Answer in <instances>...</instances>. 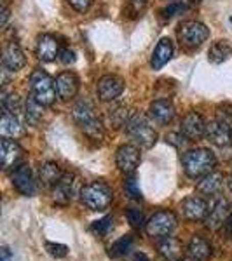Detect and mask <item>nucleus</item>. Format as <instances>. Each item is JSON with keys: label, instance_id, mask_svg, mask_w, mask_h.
I'll list each match as a JSON object with an SVG mask.
<instances>
[{"label": "nucleus", "instance_id": "obj_1", "mask_svg": "<svg viewBox=\"0 0 232 261\" xmlns=\"http://www.w3.org/2000/svg\"><path fill=\"white\" fill-rule=\"evenodd\" d=\"M215 164H217V161H215L213 151L208 148L189 150L183 155V171L192 179L202 178V176L213 172Z\"/></svg>", "mask_w": 232, "mask_h": 261}, {"label": "nucleus", "instance_id": "obj_2", "mask_svg": "<svg viewBox=\"0 0 232 261\" xmlns=\"http://www.w3.org/2000/svg\"><path fill=\"white\" fill-rule=\"evenodd\" d=\"M74 119L79 124V127L84 130L86 136H89L91 140L100 141L103 140L105 136V130H103V124L96 115L95 108L89 101L81 99L77 105L74 107Z\"/></svg>", "mask_w": 232, "mask_h": 261}, {"label": "nucleus", "instance_id": "obj_3", "mask_svg": "<svg viewBox=\"0 0 232 261\" xmlns=\"http://www.w3.org/2000/svg\"><path fill=\"white\" fill-rule=\"evenodd\" d=\"M30 91L32 96L44 107H51L56 101L58 91H56V82L51 79L48 71L35 68L30 75Z\"/></svg>", "mask_w": 232, "mask_h": 261}, {"label": "nucleus", "instance_id": "obj_4", "mask_svg": "<svg viewBox=\"0 0 232 261\" xmlns=\"http://www.w3.org/2000/svg\"><path fill=\"white\" fill-rule=\"evenodd\" d=\"M126 130L143 148H152L157 141V133L143 113H133L126 124Z\"/></svg>", "mask_w": 232, "mask_h": 261}, {"label": "nucleus", "instance_id": "obj_5", "mask_svg": "<svg viewBox=\"0 0 232 261\" xmlns=\"http://www.w3.org/2000/svg\"><path fill=\"white\" fill-rule=\"evenodd\" d=\"M81 199L92 211H105L112 204V190L103 181H95L82 188Z\"/></svg>", "mask_w": 232, "mask_h": 261}, {"label": "nucleus", "instance_id": "obj_6", "mask_svg": "<svg viewBox=\"0 0 232 261\" xmlns=\"http://www.w3.org/2000/svg\"><path fill=\"white\" fill-rule=\"evenodd\" d=\"M178 39L183 45L191 49L201 47L210 39V28L199 21H185L178 28Z\"/></svg>", "mask_w": 232, "mask_h": 261}, {"label": "nucleus", "instance_id": "obj_7", "mask_svg": "<svg viewBox=\"0 0 232 261\" xmlns=\"http://www.w3.org/2000/svg\"><path fill=\"white\" fill-rule=\"evenodd\" d=\"M176 226V216L171 211H157L147 221L145 231L149 237H166Z\"/></svg>", "mask_w": 232, "mask_h": 261}, {"label": "nucleus", "instance_id": "obj_8", "mask_svg": "<svg viewBox=\"0 0 232 261\" xmlns=\"http://www.w3.org/2000/svg\"><path fill=\"white\" fill-rule=\"evenodd\" d=\"M230 214H232V205L230 202L227 199H217L215 200V204L210 207L208 211V216H206V226H208L210 230H220L223 225H225L227 221L230 220Z\"/></svg>", "mask_w": 232, "mask_h": 261}, {"label": "nucleus", "instance_id": "obj_9", "mask_svg": "<svg viewBox=\"0 0 232 261\" xmlns=\"http://www.w3.org/2000/svg\"><path fill=\"white\" fill-rule=\"evenodd\" d=\"M124 91V81L117 75H105L96 84V92L101 101H115Z\"/></svg>", "mask_w": 232, "mask_h": 261}, {"label": "nucleus", "instance_id": "obj_10", "mask_svg": "<svg viewBox=\"0 0 232 261\" xmlns=\"http://www.w3.org/2000/svg\"><path fill=\"white\" fill-rule=\"evenodd\" d=\"M11 179H12V185H14V188L21 193V195L32 197V195H35V193H37L35 179H33L32 169L27 166V164L16 167V169L12 171Z\"/></svg>", "mask_w": 232, "mask_h": 261}, {"label": "nucleus", "instance_id": "obj_11", "mask_svg": "<svg viewBox=\"0 0 232 261\" xmlns=\"http://www.w3.org/2000/svg\"><path fill=\"white\" fill-rule=\"evenodd\" d=\"M142 161V153L140 148H136L134 145H122L119 150H117L115 155V162L117 167L126 172V174H133L136 171V167L140 166Z\"/></svg>", "mask_w": 232, "mask_h": 261}, {"label": "nucleus", "instance_id": "obj_12", "mask_svg": "<svg viewBox=\"0 0 232 261\" xmlns=\"http://www.w3.org/2000/svg\"><path fill=\"white\" fill-rule=\"evenodd\" d=\"M21 157H23V148L18 145V141L11 138H4L0 141V161H2L4 169L7 171L14 167L21 161Z\"/></svg>", "mask_w": 232, "mask_h": 261}, {"label": "nucleus", "instance_id": "obj_13", "mask_svg": "<svg viewBox=\"0 0 232 261\" xmlns=\"http://www.w3.org/2000/svg\"><path fill=\"white\" fill-rule=\"evenodd\" d=\"M204 136L217 146H229L232 143V129L220 120H212L206 124Z\"/></svg>", "mask_w": 232, "mask_h": 261}, {"label": "nucleus", "instance_id": "obj_14", "mask_svg": "<svg viewBox=\"0 0 232 261\" xmlns=\"http://www.w3.org/2000/svg\"><path fill=\"white\" fill-rule=\"evenodd\" d=\"M180 130H182V133H183L185 136H187L191 141L199 140V138L204 136V133H206V122H204V119H202V117L199 115V113L189 112L187 115L183 117L182 127H180Z\"/></svg>", "mask_w": 232, "mask_h": 261}, {"label": "nucleus", "instance_id": "obj_15", "mask_svg": "<svg viewBox=\"0 0 232 261\" xmlns=\"http://www.w3.org/2000/svg\"><path fill=\"white\" fill-rule=\"evenodd\" d=\"M56 91H58V98H61L63 101H68L72 98H75L79 91V79L75 73L72 71H63L56 77Z\"/></svg>", "mask_w": 232, "mask_h": 261}, {"label": "nucleus", "instance_id": "obj_16", "mask_svg": "<svg viewBox=\"0 0 232 261\" xmlns=\"http://www.w3.org/2000/svg\"><path fill=\"white\" fill-rule=\"evenodd\" d=\"M182 211H183V216L187 218L189 221H201V220H206L210 209H208L206 200L201 199V197H187L182 204Z\"/></svg>", "mask_w": 232, "mask_h": 261}, {"label": "nucleus", "instance_id": "obj_17", "mask_svg": "<svg viewBox=\"0 0 232 261\" xmlns=\"http://www.w3.org/2000/svg\"><path fill=\"white\" fill-rule=\"evenodd\" d=\"M4 68H7L9 71H18L27 65V58H25V53L23 49L19 47L18 42H9L7 47L4 49Z\"/></svg>", "mask_w": 232, "mask_h": 261}, {"label": "nucleus", "instance_id": "obj_18", "mask_svg": "<svg viewBox=\"0 0 232 261\" xmlns=\"http://www.w3.org/2000/svg\"><path fill=\"white\" fill-rule=\"evenodd\" d=\"M60 42L53 35H40L37 40V58L44 63L54 61L60 56Z\"/></svg>", "mask_w": 232, "mask_h": 261}, {"label": "nucleus", "instance_id": "obj_19", "mask_svg": "<svg viewBox=\"0 0 232 261\" xmlns=\"http://www.w3.org/2000/svg\"><path fill=\"white\" fill-rule=\"evenodd\" d=\"M150 112V119L161 125L170 124L175 117V107L170 99H155L149 108Z\"/></svg>", "mask_w": 232, "mask_h": 261}, {"label": "nucleus", "instance_id": "obj_20", "mask_svg": "<svg viewBox=\"0 0 232 261\" xmlns=\"http://www.w3.org/2000/svg\"><path fill=\"white\" fill-rule=\"evenodd\" d=\"M157 249H159V254L166 261H180L183 256L182 242L175 237H170V235H166V237H163L161 241H159Z\"/></svg>", "mask_w": 232, "mask_h": 261}, {"label": "nucleus", "instance_id": "obj_21", "mask_svg": "<svg viewBox=\"0 0 232 261\" xmlns=\"http://www.w3.org/2000/svg\"><path fill=\"white\" fill-rule=\"evenodd\" d=\"M171 56H173V44L168 37H164V39L159 40V44L154 49V54H152V61H150L152 68L161 70L171 60Z\"/></svg>", "mask_w": 232, "mask_h": 261}, {"label": "nucleus", "instance_id": "obj_22", "mask_svg": "<svg viewBox=\"0 0 232 261\" xmlns=\"http://www.w3.org/2000/svg\"><path fill=\"white\" fill-rule=\"evenodd\" d=\"M0 133H2L4 138H11V140H16V138H19L23 134V125H21L16 113H9V112L2 113Z\"/></svg>", "mask_w": 232, "mask_h": 261}, {"label": "nucleus", "instance_id": "obj_23", "mask_svg": "<svg viewBox=\"0 0 232 261\" xmlns=\"http://www.w3.org/2000/svg\"><path fill=\"white\" fill-rule=\"evenodd\" d=\"M74 176L72 174H63L61 179L56 183V187H54V200L58 202V204L65 205L68 204V202L74 199Z\"/></svg>", "mask_w": 232, "mask_h": 261}, {"label": "nucleus", "instance_id": "obj_24", "mask_svg": "<svg viewBox=\"0 0 232 261\" xmlns=\"http://www.w3.org/2000/svg\"><path fill=\"white\" fill-rule=\"evenodd\" d=\"M189 258L192 261H208L212 258V246L208 244V241H204L202 237H192L187 247Z\"/></svg>", "mask_w": 232, "mask_h": 261}, {"label": "nucleus", "instance_id": "obj_25", "mask_svg": "<svg viewBox=\"0 0 232 261\" xmlns=\"http://www.w3.org/2000/svg\"><path fill=\"white\" fill-rule=\"evenodd\" d=\"M222 187H223V174L215 172V171L202 176L201 181L197 183V190L201 193H204V195H215V193H218L222 190Z\"/></svg>", "mask_w": 232, "mask_h": 261}, {"label": "nucleus", "instance_id": "obj_26", "mask_svg": "<svg viewBox=\"0 0 232 261\" xmlns=\"http://www.w3.org/2000/svg\"><path fill=\"white\" fill-rule=\"evenodd\" d=\"M61 169L56 162H44L39 167V178L45 187H56V183L61 179Z\"/></svg>", "mask_w": 232, "mask_h": 261}, {"label": "nucleus", "instance_id": "obj_27", "mask_svg": "<svg viewBox=\"0 0 232 261\" xmlns=\"http://www.w3.org/2000/svg\"><path fill=\"white\" fill-rule=\"evenodd\" d=\"M42 117H44V105L30 96L25 103V119L30 125H37Z\"/></svg>", "mask_w": 232, "mask_h": 261}, {"label": "nucleus", "instance_id": "obj_28", "mask_svg": "<svg viewBox=\"0 0 232 261\" xmlns=\"http://www.w3.org/2000/svg\"><path fill=\"white\" fill-rule=\"evenodd\" d=\"M0 103H2L4 112L9 113H18L21 108V99L16 92H7L6 89L2 91V96H0Z\"/></svg>", "mask_w": 232, "mask_h": 261}, {"label": "nucleus", "instance_id": "obj_29", "mask_svg": "<svg viewBox=\"0 0 232 261\" xmlns=\"http://www.w3.org/2000/svg\"><path fill=\"white\" fill-rule=\"evenodd\" d=\"M131 247H133L131 235H124V237H121L119 241H115L112 244L110 256L112 258H122V256H126L129 251H131Z\"/></svg>", "mask_w": 232, "mask_h": 261}, {"label": "nucleus", "instance_id": "obj_30", "mask_svg": "<svg viewBox=\"0 0 232 261\" xmlns=\"http://www.w3.org/2000/svg\"><path fill=\"white\" fill-rule=\"evenodd\" d=\"M227 56H230V47L227 42H217L210 50V61L212 63H222L227 60Z\"/></svg>", "mask_w": 232, "mask_h": 261}, {"label": "nucleus", "instance_id": "obj_31", "mask_svg": "<svg viewBox=\"0 0 232 261\" xmlns=\"http://www.w3.org/2000/svg\"><path fill=\"white\" fill-rule=\"evenodd\" d=\"M108 119L113 124V127H121V125L128 124L129 120V115H128V110H126V107H117L110 110L108 113Z\"/></svg>", "mask_w": 232, "mask_h": 261}, {"label": "nucleus", "instance_id": "obj_32", "mask_svg": "<svg viewBox=\"0 0 232 261\" xmlns=\"http://www.w3.org/2000/svg\"><path fill=\"white\" fill-rule=\"evenodd\" d=\"M112 223H113L112 216H105V218H101V220L92 223V225H91V230L95 231L96 235H101V237H103V235H107L108 231H110Z\"/></svg>", "mask_w": 232, "mask_h": 261}, {"label": "nucleus", "instance_id": "obj_33", "mask_svg": "<svg viewBox=\"0 0 232 261\" xmlns=\"http://www.w3.org/2000/svg\"><path fill=\"white\" fill-rule=\"evenodd\" d=\"M45 251H48L49 254L56 259H61L68 254V247H66L65 244H60V242H45Z\"/></svg>", "mask_w": 232, "mask_h": 261}, {"label": "nucleus", "instance_id": "obj_34", "mask_svg": "<svg viewBox=\"0 0 232 261\" xmlns=\"http://www.w3.org/2000/svg\"><path fill=\"white\" fill-rule=\"evenodd\" d=\"M124 190L133 200H140L142 199V190H140V187H138V179L133 178V176L124 181Z\"/></svg>", "mask_w": 232, "mask_h": 261}, {"label": "nucleus", "instance_id": "obj_35", "mask_svg": "<svg viewBox=\"0 0 232 261\" xmlns=\"http://www.w3.org/2000/svg\"><path fill=\"white\" fill-rule=\"evenodd\" d=\"M126 216H128V221L133 228H140L143 225V213L138 207H129L128 213H126Z\"/></svg>", "mask_w": 232, "mask_h": 261}, {"label": "nucleus", "instance_id": "obj_36", "mask_svg": "<svg viewBox=\"0 0 232 261\" xmlns=\"http://www.w3.org/2000/svg\"><path fill=\"white\" fill-rule=\"evenodd\" d=\"M166 141L171 143V145H175L176 148H185V145H187V141H191L187 136L180 130V133H173L170 136H166Z\"/></svg>", "mask_w": 232, "mask_h": 261}, {"label": "nucleus", "instance_id": "obj_37", "mask_svg": "<svg viewBox=\"0 0 232 261\" xmlns=\"http://www.w3.org/2000/svg\"><path fill=\"white\" fill-rule=\"evenodd\" d=\"M183 11H185L183 4L178 2V0H173V2H170L166 6V9H164V16H166V18H173V16H176V14H182Z\"/></svg>", "mask_w": 232, "mask_h": 261}, {"label": "nucleus", "instance_id": "obj_38", "mask_svg": "<svg viewBox=\"0 0 232 261\" xmlns=\"http://www.w3.org/2000/svg\"><path fill=\"white\" fill-rule=\"evenodd\" d=\"M58 60H60L63 65H74L75 60H77V56H75V53L68 47L61 49L60 50V56H58Z\"/></svg>", "mask_w": 232, "mask_h": 261}, {"label": "nucleus", "instance_id": "obj_39", "mask_svg": "<svg viewBox=\"0 0 232 261\" xmlns=\"http://www.w3.org/2000/svg\"><path fill=\"white\" fill-rule=\"evenodd\" d=\"M217 120H220L222 124L229 125L232 129V108H218V113H217Z\"/></svg>", "mask_w": 232, "mask_h": 261}, {"label": "nucleus", "instance_id": "obj_40", "mask_svg": "<svg viewBox=\"0 0 232 261\" xmlns=\"http://www.w3.org/2000/svg\"><path fill=\"white\" fill-rule=\"evenodd\" d=\"M68 4L77 12H86L91 7L92 0H68Z\"/></svg>", "mask_w": 232, "mask_h": 261}, {"label": "nucleus", "instance_id": "obj_41", "mask_svg": "<svg viewBox=\"0 0 232 261\" xmlns=\"http://www.w3.org/2000/svg\"><path fill=\"white\" fill-rule=\"evenodd\" d=\"M0 261H14V258H12V252L7 246H4L2 251H0Z\"/></svg>", "mask_w": 232, "mask_h": 261}, {"label": "nucleus", "instance_id": "obj_42", "mask_svg": "<svg viewBox=\"0 0 232 261\" xmlns=\"http://www.w3.org/2000/svg\"><path fill=\"white\" fill-rule=\"evenodd\" d=\"M7 19H9V9H7V7L4 6L2 7V19H0V24H2V27H6Z\"/></svg>", "mask_w": 232, "mask_h": 261}, {"label": "nucleus", "instance_id": "obj_43", "mask_svg": "<svg viewBox=\"0 0 232 261\" xmlns=\"http://www.w3.org/2000/svg\"><path fill=\"white\" fill-rule=\"evenodd\" d=\"M131 4L136 7V9H140V7H143L147 4V0H131Z\"/></svg>", "mask_w": 232, "mask_h": 261}, {"label": "nucleus", "instance_id": "obj_44", "mask_svg": "<svg viewBox=\"0 0 232 261\" xmlns=\"http://www.w3.org/2000/svg\"><path fill=\"white\" fill-rule=\"evenodd\" d=\"M133 261H150V259L147 258L145 254H136V256H134V259H133Z\"/></svg>", "mask_w": 232, "mask_h": 261}, {"label": "nucleus", "instance_id": "obj_45", "mask_svg": "<svg viewBox=\"0 0 232 261\" xmlns=\"http://www.w3.org/2000/svg\"><path fill=\"white\" fill-rule=\"evenodd\" d=\"M230 235H232V223H230Z\"/></svg>", "mask_w": 232, "mask_h": 261}, {"label": "nucleus", "instance_id": "obj_46", "mask_svg": "<svg viewBox=\"0 0 232 261\" xmlns=\"http://www.w3.org/2000/svg\"><path fill=\"white\" fill-rule=\"evenodd\" d=\"M230 23H232V18H230Z\"/></svg>", "mask_w": 232, "mask_h": 261}]
</instances>
